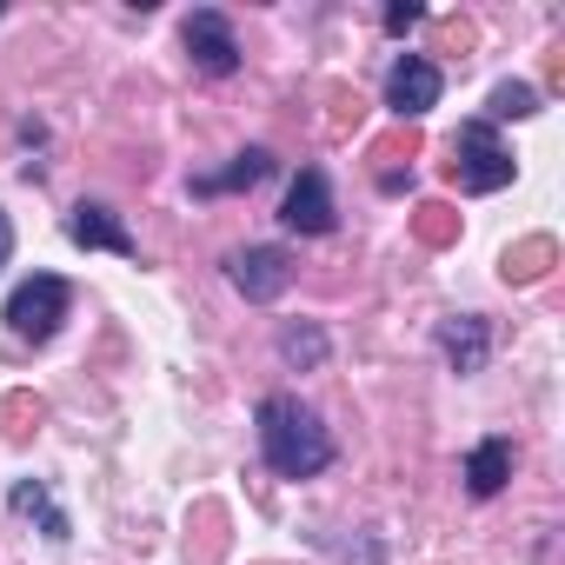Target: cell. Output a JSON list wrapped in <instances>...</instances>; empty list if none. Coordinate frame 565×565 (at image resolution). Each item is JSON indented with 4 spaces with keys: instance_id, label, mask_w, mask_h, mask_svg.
Wrapping results in <instances>:
<instances>
[{
    "instance_id": "obj_1",
    "label": "cell",
    "mask_w": 565,
    "mask_h": 565,
    "mask_svg": "<svg viewBox=\"0 0 565 565\" xmlns=\"http://www.w3.org/2000/svg\"><path fill=\"white\" fill-rule=\"evenodd\" d=\"M253 419H259V459L279 479H320L333 466V433L300 393H266Z\"/></svg>"
},
{
    "instance_id": "obj_2",
    "label": "cell",
    "mask_w": 565,
    "mask_h": 565,
    "mask_svg": "<svg viewBox=\"0 0 565 565\" xmlns=\"http://www.w3.org/2000/svg\"><path fill=\"white\" fill-rule=\"evenodd\" d=\"M452 186L459 193H499V186H512V173H519V160L499 147V127L492 120H466L459 134H452Z\"/></svg>"
},
{
    "instance_id": "obj_3",
    "label": "cell",
    "mask_w": 565,
    "mask_h": 565,
    "mask_svg": "<svg viewBox=\"0 0 565 565\" xmlns=\"http://www.w3.org/2000/svg\"><path fill=\"white\" fill-rule=\"evenodd\" d=\"M67 307H74V287L61 273H34V279H21V287L8 294V333L14 340H34V347H47L54 333H61V320H67Z\"/></svg>"
},
{
    "instance_id": "obj_4",
    "label": "cell",
    "mask_w": 565,
    "mask_h": 565,
    "mask_svg": "<svg viewBox=\"0 0 565 565\" xmlns=\"http://www.w3.org/2000/svg\"><path fill=\"white\" fill-rule=\"evenodd\" d=\"M226 279H233L239 300L273 307L279 294L294 287V259H287V246H239V253L226 259Z\"/></svg>"
},
{
    "instance_id": "obj_5",
    "label": "cell",
    "mask_w": 565,
    "mask_h": 565,
    "mask_svg": "<svg viewBox=\"0 0 565 565\" xmlns=\"http://www.w3.org/2000/svg\"><path fill=\"white\" fill-rule=\"evenodd\" d=\"M180 41H186L193 67H200L206 81L239 74V41H233V21H226L220 8H193V14H186V28H180Z\"/></svg>"
},
{
    "instance_id": "obj_6",
    "label": "cell",
    "mask_w": 565,
    "mask_h": 565,
    "mask_svg": "<svg viewBox=\"0 0 565 565\" xmlns=\"http://www.w3.org/2000/svg\"><path fill=\"white\" fill-rule=\"evenodd\" d=\"M439 94H446V74H439L426 54H399V61L386 67V107H393L399 120H426V114L439 107Z\"/></svg>"
},
{
    "instance_id": "obj_7",
    "label": "cell",
    "mask_w": 565,
    "mask_h": 565,
    "mask_svg": "<svg viewBox=\"0 0 565 565\" xmlns=\"http://www.w3.org/2000/svg\"><path fill=\"white\" fill-rule=\"evenodd\" d=\"M67 239H74V246H87V253L140 259V239H134V233H127V220H120L114 206H100V200H81V206L67 213Z\"/></svg>"
},
{
    "instance_id": "obj_8",
    "label": "cell",
    "mask_w": 565,
    "mask_h": 565,
    "mask_svg": "<svg viewBox=\"0 0 565 565\" xmlns=\"http://www.w3.org/2000/svg\"><path fill=\"white\" fill-rule=\"evenodd\" d=\"M279 220L294 233H333L340 226V206H333V186H327L320 167H300V180L287 186V200H279Z\"/></svg>"
},
{
    "instance_id": "obj_9",
    "label": "cell",
    "mask_w": 565,
    "mask_h": 565,
    "mask_svg": "<svg viewBox=\"0 0 565 565\" xmlns=\"http://www.w3.org/2000/svg\"><path fill=\"white\" fill-rule=\"evenodd\" d=\"M439 353H446V366H452L459 380L486 373V360H492V327H486V313H452V320H439Z\"/></svg>"
},
{
    "instance_id": "obj_10",
    "label": "cell",
    "mask_w": 565,
    "mask_h": 565,
    "mask_svg": "<svg viewBox=\"0 0 565 565\" xmlns=\"http://www.w3.org/2000/svg\"><path fill=\"white\" fill-rule=\"evenodd\" d=\"M512 466H519L512 439H479V446L466 452V492H472V499H499L505 479H512Z\"/></svg>"
},
{
    "instance_id": "obj_11",
    "label": "cell",
    "mask_w": 565,
    "mask_h": 565,
    "mask_svg": "<svg viewBox=\"0 0 565 565\" xmlns=\"http://www.w3.org/2000/svg\"><path fill=\"white\" fill-rule=\"evenodd\" d=\"M266 173H273V153H266V147H246V153H233V167H220V173H200V180H193V193H200V200L246 193V186H259Z\"/></svg>"
},
{
    "instance_id": "obj_12",
    "label": "cell",
    "mask_w": 565,
    "mask_h": 565,
    "mask_svg": "<svg viewBox=\"0 0 565 565\" xmlns=\"http://www.w3.org/2000/svg\"><path fill=\"white\" fill-rule=\"evenodd\" d=\"M279 360H287L294 373H313V366H327V353H333V340L320 333V327H279Z\"/></svg>"
},
{
    "instance_id": "obj_13",
    "label": "cell",
    "mask_w": 565,
    "mask_h": 565,
    "mask_svg": "<svg viewBox=\"0 0 565 565\" xmlns=\"http://www.w3.org/2000/svg\"><path fill=\"white\" fill-rule=\"evenodd\" d=\"M8 505H14V512H28V519H41V525H47V539H54V545H61V539H67V532H74V525H67V512H61V505H54V499H47V486H41V479H21V486H14V492H8Z\"/></svg>"
},
{
    "instance_id": "obj_14",
    "label": "cell",
    "mask_w": 565,
    "mask_h": 565,
    "mask_svg": "<svg viewBox=\"0 0 565 565\" xmlns=\"http://www.w3.org/2000/svg\"><path fill=\"white\" fill-rule=\"evenodd\" d=\"M532 114H539V87H525V81H499L486 100V120H532Z\"/></svg>"
},
{
    "instance_id": "obj_15",
    "label": "cell",
    "mask_w": 565,
    "mask_h": 565,
    "mask_svg": "<svg viewBox=\"0 0 565 565\" xmlns=\"http://www.w3.org/2000/svg\"><path fill=\"white\" fill-rule=\"evenodd\" d=\"M419 21V8H413V0H399V8H386V34H406Z\"/></svg>"
},
{
    "instance_id": "obj_16",
    "label": "cell",
    "mask_w": 565,
    "mask_h": 565,
    "mask_svg": "<svg viewBox=\"0 0 565 565\" xmlns=\"http://www.w3.org/2000/svg\"><path fill=\"white\" fill-rule=\"evenodd\" d=\"M8 259H14V220L0 213V266H8Z\"/></svg>"
}]
</instances>
